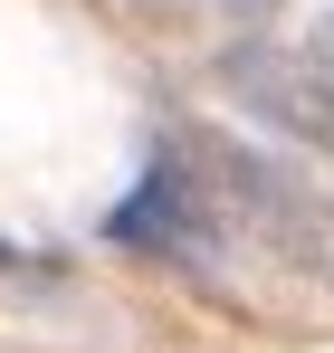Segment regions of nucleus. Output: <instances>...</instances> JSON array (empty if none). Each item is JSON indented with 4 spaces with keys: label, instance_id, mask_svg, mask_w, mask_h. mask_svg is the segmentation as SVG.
Instances as JSON below:
<instances>
[{
    "label": "nucleus",
    "instance_id": "nucleus-2",
    "mask_svg": "<svg viewBox=\"0 0 334 353\" xmlns=\"http://www.w3.org/2000/svg\"><path fill=\"white\" fill-rule=\"evenodd\" d=\"M39 268H48V258H29L19 239H0V277H39Z\"/></svg>",
    "mask_w": 334,
    "mask_h": 353
},
{
    "label": "nucleus",
    "instance_id": "nucleus-1",
    "mask_svg": "<svg viewBox=\"0 0 334 353\" xmlns=\"http://www.w3.org/2000/svg\"><path fill=\"white\" fill-rule=\"evenodd\" d=\"M229 96L296 143L334 153V29L325 39H248L229 48Z\"/></svg>",
    "mask_w": 334,
    "mask_h": 353
}]
</instances>
